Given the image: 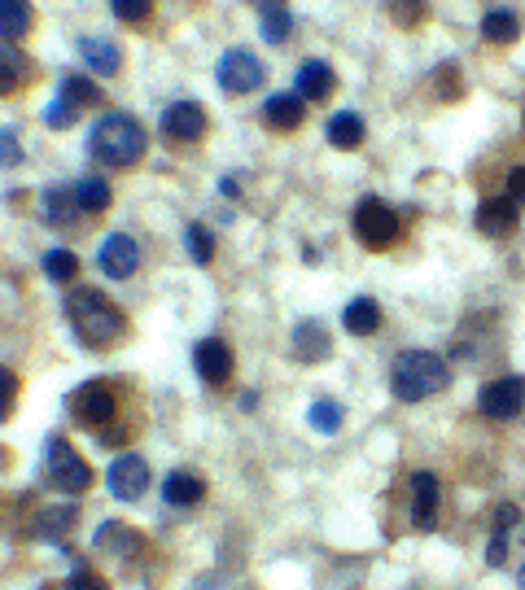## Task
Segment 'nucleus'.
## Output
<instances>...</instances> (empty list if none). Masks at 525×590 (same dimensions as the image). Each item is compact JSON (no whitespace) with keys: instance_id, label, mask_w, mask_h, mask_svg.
<instances>
[{"instance_id":"nucleus-1","label":"nucleus","mask_w":525,"mask_h":590,"mask_svg":"<svg viewBox=\"0 0 525 590\" xmlns=\"http://www.w3.org/2000/svg\"><path fill=\"white\" fill-rule=\"evenodd\" d=\"M66 319L75 328V337L88 345V350H110L118 345V337L127 332V319L123 310L114 306V297L101 294V290H70L66 294Z\"/></svg>"},{"instance_id":"nucleus-2","label":"nucleus","mask_w":525,"mask_h":590,"mask_svg":"<svg viewBox=\"0 0 525 590\" xmlns=\"http://www.w3.org/2000/svg\"><path fill=\"white\" fill-rule=\"evenodd\" d=\"M145 145H149L145 127H140L132 114H123V110L101 114V118L92 123V132H88V149H92V158H96L101 167H114V171L136 167V162L145 158Z\"/></svg>"},{"instance_id":"nucleus-3","label":"nucleus","mask_w":525,"mask_h":590,"mask_svg":"<svg viewBox=\"0 0 525 590\" xmlns=\"http://www.w3.org/2000/svg\"><path fill=\"white\" fill-rule=\"evenodd\" d=\"M447 385H452V367L434 350H403L390 367V389L399 402H425Z\"/></svg>"},{"instance_id":"nucleus-4","label":"nucleus","mask_w":525,"mask_h":590,"mask_svg":"<svg viewBox=\"0 0 525 590\" xmlns=\"http://www.w3.org/2000/svg\"><path fill=\"white\" fill-rule=\"evenodd\" d=\"M351 228H355V241H359L364 250H390V246L399 241V215H395V206H386L381 197H364V202L355 206Z\"/></svg>"},{"instance_id":"nucleus-5","label":"nucleus","mask_w":525,"mask_h":590,"mask_svg":"<svg viewBox=\"0 0 525 590\" xmlns=\"http://www.w3.org/2000/svg\"><path fill=\"white\" fill-rule=\"evenodd\" d=\"M215 79H219V88H224V92L246 97V92L263 88L267 66H263V61H259L250 48H228V53L219 57V66H215Z\"/></svg>"},{"instance_id":"nucleus-6","label":"nucleus","mask_w":525,"mask_h":590,"mask_svg":"<svg viewBox=\"0 0 525 590\" xmlns=\"http://www.w3.org/2000/svg\"><path fill=\"white\" fill-rule=\"evenodd\" d=\"M48 477H53V486L66 490V495H83V490L92 486L88 459H83L66 438H48Z\"/></svg>"},{"instance_id":"nucleus-7","label":"nucleus","mask_w":525,"mask_h":590,"mask_svg":"<svg viewBox=\"0 0 525 590\" xmlns=\"http://www.w3.org/2000/svg\"><path fill=\"white\" fill-rule=\"evenodd\" d=\"M70 416L83 429H105L118 416V398H114V389L105 381H88L83 389L70 394Z\"/></svg>"},{"instance_id":"nucleus-8","label":"nucleus","mask_w":525,"mask_h":590,"mask_svg":"<svg viewBox=\"0 0 525 590\" xmlns=\"http://www.w3.org/2000/svg\"><path fill=\"white\" fill-rule=\"evenodd\" d=\"M478 411L487 420H517L525 411V376H500L478 394Z\"/></svg>"},{"instance_id":"nucleus-9","label":"nucleus","mask_w":525,"mask_h":590,"mask_svg":"<svg viewBox=\"0 0 525 590\" xmlns=\"http://www.w3.org/2000/svg\"><path fill=\"white\" fill-rule=\"evenodd\" d=\"M105 486H110L114 499L136 503V499L149 490V464H145L140 455H118V459L110 464V473H105Z\"/></svg>"},{"instance_id":"nucleus-10","label":"nucleus","mask_w":525,"mask_h":590,"mask_svg":"<svg viewBox=\"0 0 525 590\" xmlns=\"http://www.w3.org/2000/svg\"><path fill=\"white\" fill-rule=\"evenodd\" d=\"M96 263H101V272H105V276L127 281V276H136V268H140V246H136L127 232H110V237L101 241Z\"/></svg>"},{"instance_id":"nucleus-11","label":"nucleus","mask_w":525,"mask_h":590,"mask_svg":"<svg viewBox=\"0 0 525 590\" xmlns=\"http://www.w3.org/2000/svg\"><path fill=\"white\" fill-rule=\"evenodd\" d=\"M162 132H167L171 140H180V145L202 140V136H206V110H202L197 101H171V105L162 110Z\"/></svg>"},{"instance_id":"nucleus-12","label":"nucleus","mask_w":525,"mask_h":590,"mask_svg":"<svg viewBox=\"0 0 525 590\" xmlns=\"http://www.w3.org/2000/svg\"><path fill=\"white\" fill-rule=\"evenodd\" d=\"M193 367H197V376H202L206 385H224V381L232 376L237 359H232L228 341H219V337H206V341H197V345H193Z\"/></svg>"},{"instance_id":"nucleus-13","label":"nucleus","mask_w":525,"mask_h":590,"mask_svg":"<svg viewBox=\"0 0 525 590\" xmlns=\"http://www.w3.org/2000/svg\"><path fill=\"white\" fill-rule=\"evenodd\" d=\"M333 354V337L320 319H298L294 324V359L298 363H324Z\"/></svg>"},{"instance_id":"nucleus-14","label":"nucleus","mask_w":525,"mask_h":590,"mask_svg":"<svg viewBox=\"0 0 525 590\" xmlns=\"http://www.w3.org/2000/svg\"><path fill=\"white\" fill-rule=\"evenodd\" d=\"M263 118H267V127H276V132H298L303 118H307V101H303L298 92H272V97L263 101Z\"/></svg>"},{"instance_id":"nucleus-15","label":"nucleus","mask_w":525,"mask_h":590,"mask_svg":"<svg viewBox=\"0 0 525 590\" xmlns=\"http://www.w3.org/2000/svg\"><path fill=\"white\" fill-rule=\"evenodd\" d=\"M517 219H522V206L509 202V197H487V202L478 206V232H487V237H509V232H517Z\"/></svg>"},{"instance_id":"nucleus-16","label":"nucleus","mask_w":525,"mask_h":590,"mask_svg":"<svg viewBox=\"0 0 525 590\" xmlns=\"http://www.w3.org/2000/svg\"><path fill=\"white\" fill-rule=\"evenodd\" d=\"M438 503H443L438 477H434V473H416V477H412V521H416V530H434Z\"/></svg>"},{"instance_id":"nucleus-17","label":"nucleus","mask_w":525,"mask_h":590,"mask_svg":"<svg viewBox=\"0 0 525 590\" xmlns=\"http://www.w3.org/2000/svg\"><path fill=\"white\" fill-rule=\"evenodd\" d=\"M333 66L329 61H320V57H307L303 66H298V75H294V92L303 97V101H324L329 92H333Z\"/></svg>"},{"instance_id":"nucleus-18","label":"nucleus","mask_w":525,"mask_h":590,"mask_svg":"<svg viewBox=\"0 0 525 590\" xmlns=\"http://www.w3.org/2000/svg\"><path fill=\"white\" fill-rule=\"evenodd\" d=\"M26 79H31V57H26L13 39H4V35H0V97L18 92Z\"/></svg>"},{"instance_id":"nucleus-19","label":"nucleus","mask_w":525,"mask_h":590,"mask_svg":"<svg viewBox=\"0 0 525 590\" xmlns=\"http://www.w3.org/2000/svg\"><path fill=\"white\" fill-rule=\"evenodd\" d=\"M79 57H83V61H88V70H92V75H101V79H110V75H118V70H123V53H118V44L96 39V35L79 39Z\"/></svg>"},{"instance_id":"nucleus-20","label":"nucleus","mask_w":525,"mask_h":590,"mask_svg":"<svg viewBox=\"0 0 525 590\" xmlns=\"http://www.w3.org/2000/svg\"><path fill=\"white\" fill-rule=\"evenodd\" d=\"M202 495H206V481H202L197 473L175 468V473L162 477V499H167L171 508H193V503H202Z\"/></svg>"},{"instance_id":"nucleus-21","label":"nucleus","mask_w":525,"mask_h":590,"mask_svg":"<svg viewBox=\"0 0 525 590\" xmlns=\"http://www.w3.org/2000/svg\"><path fill=\"white\" fill-rule=\"evenodd\" d=\"M39 202H44V219L48 224H57V228H70L83 211H79V193L75 189H66V184H57V189H44L39 193Z\"/></svg>"},{"instance_id":"nucleus-22","label":"nucleus","mask_w":525,"mask_h":590,"mask_svg":"<svg viewBox=\"0 0 525 590\" xmlns=\"http://www.w3.org/2000/svg\"><path fill=\"white\" fill-rule=\"evenodd\" d=\"M324 136H329L333 149H359L368 132H364V118H359L355 110H338V114L324 123Z\"/></svg>"},{"instance_id":"nucleus-23","label":"nucleus","mask_w":525,"mask_h":590,"mask_svg":"<svg viewBox=\"0 0 525 590\" xmlns=\"http://www.w3.org/2000/svg\"><path fill=\"white\" fill-rule=\"evenodd\" d=\"M342 328H346L351 337H373V332L381 328V306H377L373 297H355V302L342 310Z\"/></svg>"},{"instance_id":"nucleus-24","label":"nucleus","mask_w":525,"mask_h":590,"mask_svg":"<svg viewBox=\"0 0 525 590\" xmlns=\"http://www.w3.org/2000/svg\"><path fill=\"white\" fill-rule=\"evenodd\" d=\"M57 97H61V101H70V105H75L79 114L105 101V92H101V83H92L88 75H66V79H61V88H57Z\"/></svg>"},{"instance_id":"nucleus-25","label":"nucleus","mask_w":525,"mask_h":590,"mask_svg":"<svg viewBox=\"0 0 525 590\" xmlns=\"http://www.w3.org/2000/svg\"><path fill=\"white\" fill-rule=\"evenodd\" d=\"M31 26H35L31 0H0V35L4 39H22Z\"/></svg>"},{"instance_id":"nucleus-26","label":"nucleus","mask_w":525,"mask_h":590,"mask_svg":"<svg viewBox=\"0 0 525 590\" xmlns=\"http://www.w3.org/2000/svg\"><path fill=\"white\" fill-rule=\"evenodd\" d=\"M517 35H522V18L513 9H491L482 18V39L487 44H513Z\"/></svg>"},{"instance_id":"nucleus-27","label":"nucleus","mask_w":525,"mask_h":590,"mask_svg":"<svg viewBox=\"0 0 525 590\" xmlns=\"http://www.w3.org/2000/svg\"><path fill=\"white\" fill-rule=\"evenodd\" d=\"M75 193H79V211H83V215H105V211H110V202H114L110 184H105V180H96V175L79 180V184H75Z\"/></svg>"},{"instance_id":"nucleus-28","label":"nucleus","mask_w":525,"mask_h":590,"mask_svg":"<svg viewBox=\"0 0 525 590\" xmlns=\"http://www.w3.org/2000/svg\"><path fill=\"white\" fill-rule=\"evenodd\" d=\"M75 521H79V512H75V508H53V512H39V521H35V538L61 543V538L75 530Z\"/></svg>"},{"instance_id":"nucleus-29","label":"nucleus","mask_w":525,"mask_h":590,"mask_svg":"<svg viewBox=\"0 0 525 590\" xmlns=\"http://www.w3.org/2000/svg\"><path fill=\"white\" fill-rule=\"evenodd\" d=\"M92 543H96V547H110V543H114V547H118V560H123V556H140V552H145V538H140V534H132V530H123L118 521L101 525Z\"/></svg>"},{"instance_id":"nucleus-30","label":"nucleus","mask_w":525,"mask_h":590,"mask_svg":"<svg viewBox=\"0 0 525 590\" xmlns=\"http://www.w3.org/2000/svg\"><path fill=\"white\" fill-rule=\"evenodd\" d=\"M44 276H48L53 285H70V281L79 276V259H75L70 250H48V254H44Z\"/></svg>"},{"instance_id":"nucleus-31","label":"nucleus","mask_w":525,"mask_h":590,"mask_svg":"<svg viewBox=\"0 0 525 590\" xmlns=\"http://www.w3.org/2000/svg\"><path fill=\"white\" fill-rule=\"evenodd\" d=\"M342 416H346V407L333 402V398H320V402H311V411H307V420H311L316 433H338V429H342Z\"/></svg>"},{"instance_id":"nucleus-32","label":"nucleus","mask_w":525,"mask_h":590,"mask_svg":"<svg viewBox=\"0 0 525 590\" xmlns=\"http://www.w3.org/2000/svg\"><path fill=\"white\" fill-rule=\"evenodd\" d=\"M184 250H189V259L193 263H210L215 259V237H210V228H202V224H189L184 228Z\"/></svg>"},{"instance_id":"nucleus-33","label":"nucleus","mask_w":525,"mask_h":590,"mask_svg":"<svg viewBox=\"0 0 525 590\" xmlns=\"http://www.w3.org/2000/svg\"><path fill=\"white\" fill-rule=\"evenodd\" d=\"M289 31H294V18H289V9H285V4L263 9V39H267V44H285V39H289Z\"/></svg>"},{"instance_id":"nucleus-34","label":"nucleus","mask_w":525,"mask_h":590,"mask_svg":"<svg viewBox=\"0 0 525 590\" xmlns=\"http://www.w3.org/2000/svg\"><path fill=\"white\" fill-rule=\"evenodd\" d=\"M386 13H390V22H395V26L412 31V26H421V22H425V0H386Z\"/></svg>"},{"instance_id":"nucleus-35","label":"nucleus","mask_w":525,"mask_h":590,"mask_svg":"<svg viewBox=\"0 0 525 590\" xmlns=\"http://www.w3.org/2000/svg\"><path fill=\"white\" fill-rule=\"evenodd\" d=\"M110 9H114L118 22H149L153 0H110Z\"/></svg>"},{"instance_id":"nucleus-36","label":"nucleus","mask_w":525,"mask_h":590,"mask_svg":"<svg viewBox=\"0 0 525 590\" xmlns=\"http://www.w3.org/2000/svg\"><path fill=\"white\" fill-rule=\"evenodd\" d=\"M75 118H79V110H75L70 101H61V97H53V105L44 110V123H48V127H57V132L75 127Z\"/></svg>"},{"instance_id":"nucleus-37","label":"nucleus","mask_w":525,"mask_h":590,"mask_svg":"<svg viewBox=\"0 0 525 590\" xmlns=\"http://www.w3.org/2000/svg\"><path fill=\"white\" fill-rule=\"evenodd\" d=\"M18 162H22V140H18L13 127H0V171L4 167H18Z\"/></svg>"},{"instance_id":"nucleus-38","label":"nucleus","mask_w":525,"mask_h":590,"mask_svg":"<svg viewBox=\"0 0 525 590\" xmlns=\"http://www.w3.org/2000/svg\"><path fill=\"white\" fill-rule=\"evenodd\" d=\"M66 590H110V587H105V578H101L96 569H88V565H79V569L70 574V582H66Z\"/></svg>"},{"instance_id":"nucleus-39","label":"nucleus","mask_w":525,"mask_h":590,"mask_svg":"<svg viewBox=\"0 0 525 590\" xmlns=\"http://www.w3.org/2000/svg\"><path fill=\"white\" fill-rule=\"evenodd\" d=\"M13 398H18V376H13V372L0 363V420L13 411Z\"/></svg>"},{"instance_id":"nucleus-40","label":"nucleus","mask_w":525,"mask_h":590,"mask_svg":"<svg viewBox=\"0 0 525 590\" xmlns=\"http://www.w3.org/2000/svg\"><path fill=\"white\" fill-rule=\"evenodd\" d=\"M504 197L517 202V206H525V167H513V171H509V189H504Z\"/></svg>"},{"instance_id":"nucleus-41","label":"nucleus","mask_w":525,"mask_h":590,"mask_svg":"<svg viewBox=\"0 0 525 590\" xmlns=\"http://www.w3.org/2000/svg\"><path fill=\"white\" fill-rule=\"evenodd\" d=\"M522 521V512L513 508V503H504L500 512H495V534H513V525Z\"/></svg>"},{"instance_id":"nucleus-42","label":"nucleus","mask_w":525,"mask_h":590,"mask_svg":"<svg viewBox=\"0 0 525 590\" xmlns=\"http://www.w3.org/2000/svg\"><path fill=\"white\" fill-rule=\"evenodd\" d=\"M504 552H509V534H495V538H491V556H487V560H491V565H504Z\"/></svg>"},{"instance_id":"nucleus-43","label":"nucleus","mask_w":525,"mask_h":590,"mask_svg":"<svg viewBox=\"0 0 525 590\" xmlns=\"http://www.w3.org/2000/svg\"><path fill=\"white\" fill-rule=\"evenodd\" d=\"M219 193H224V197H241V189H237V180H228V175L219 180Z\"/></svg>"},{"instance_id":"nucleus-44","label":"nucleus","mask_w":525,"mask_h":590,"mask_svg":"<svg viewBox=\"0 0 525 590\" xmlns=\"http://www.w3.org/2000/svg\"><path fill=\"white\" fill-rule=\"evenodd\" d=\"M517 582H522V590H525V569H522V574H517Z\"/></svg>"}]
</instances>
